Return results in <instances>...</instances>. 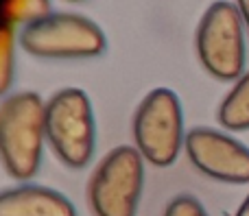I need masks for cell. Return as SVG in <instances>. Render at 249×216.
<instances>
[{
  "mask_svg": "<svg viewBox=\"0 0 249 216\" xmlns=\"http://www.w3.org/2000/svg\"><path fill=\"white\" fill-rule=\"evenodd\" d=\"M46 103L37 92L7 94L0 105V155L9 177L18 182L35 177L42 166L46 142Z\"/></svg>",
  "mask_w": 249,
  "mask_h": 216,
  "instance_id": "1",
  "label": "cell"
},
{
  "mask_svg": "<svg viewBox=\"0 0 249 216\" xmlns=\"http://www.w3.org/2000/svg\"><path fill=\"white\" fill-rule=\"evenodd\" d=\"M22 50L39 59H88L107 48L105 33L81 13L48 11L22 26L18 35Z\"/></svg>",
  "mask_w": 249,
  "mask_h": 216,
  "instance_id": "2",
  "label": "cell"
},
{
  "mask_svg": "<svg viewBox=\"0 0 249 216\" xmlns=\"http://www.w3.org/2000/svg\"><path fill=\"white\" fill-rule=\"evenodd\" d=\"M46 142L64 166L81 170L90 164L96 147L94 112L88 94L79 87H64L46 100Z\"/></svg>",
  "mask_w": 249,
  "mask_h": 216,
  "instance_id": "3",
  "label": "cell"
},
{
  "mask_svg": "<svg viewBox=\"0 0 249 216\" xmlns=\"http://www.w3.org/2000/svg\"><path fill=\"white\" fill-rule=\"evenodd\" d=\"M236 2H214L203 11L195 46L203 70L219 81L245 74V29Z\"/></svg>",
  "mask_w": 249,
  "mask_h": 216,
  "instance_id": "4",
  "label": "cell"
},
{
  "mask_svg": "<svg viewBox=\"0 0 249 216\" xmlns=\"http://www.w3.org/2000/svg\"><path fill=\"white\" fill-rule=\"evenodd\" d=\"M144 186V157L136 147H116L99 162L88 182L94 216H136Z\"/></svg>",
  "mask_w": 249,
  "mask_h": 216,
  "instance_id": "5",
  "label": "cell"
},
{
  "mask_svg": "<svg viewBox=\"0 0 249 216\" xmlns=\"http://www.w3.org/2000/svg\"><path fill=\"white\" fill-rule=\"evenodd\" d=\"M133 140L146 162L158 168L173 166L186 142L179 96L168 87H155L133 114Z\"/></svg>",
  "mask_w": 249,
  "mask_h": 216,
  "instance_id": "6",
  "label": "cell"
},
{
  "mask_svg": "<svg viewBox=\"0 0 249 216\" xmlns=\"http://www.w3.org/2000/svg\"><path fill=\"white\" fill-rule=\"evenodd\" d=\"M186 157L201 175L223 183H249V149L236 138L210 127L186 133Z\"/></svg>",
  "mask_w": 249,
  "mask_h": 216,
  "instance_id": "7",
  "label": "cell"
},
{
  "mask_svg": "<svg viewBox=\"0 0 249 216\" xmlns=\"http://www.w3.org/2000/svg\"><path fill=\"white\" fill-rule=\"evenodd\" d=\"M0 216H77V210L61 192L24 183L0 195Z\"/></svg>",
  "mask_w": 249,
  "mask_h": 216,
  "instance_id": "8",
  "label": "cell"
},
{
  "mask_svg": "<svg viewBox=\"0 0 249 216\" xmlns=\"http://www.w3.org/2000/svg\"><path fill=\"white\" fill-rule=\"evenodd\" d=\"M216 120L228 131H249V70L223 96Z\"/></svg>",
  "mask_w": 249,
  "mask_h": 216,
  "instance_id": "9",
  "label": "cell"
},
{
  "mask_svg": "<svg viewBox=\"0 0 249 216\" xmlns=\"http://www.w3.org/2000/svg\"><path fill=\"white\" fill-rule=\"evenodd\" d=\"M13 48H16V33H13V22L4 17L0 26V94L7 96L9 87L13 83Z\"/></svg>",
  "mask_w": 249,
  "mask_h": 216,
  "instance_id": "10",
  "label": "cell"
},
{
  "mask_svg": "<svg viewBox=\"0 0 249 216\" xmlns=\"http://www.w3.org/2000/svg\"><path fill=\"white\" fill-rule=\"evenodd\" d=\"M164 216H208V212L197 197L188 195V192H181V195L173 197L168 201Z\"/></svg>",
  "mask_w": 249,
  "mask_h": 216,
  "instance_id": "11",
  "label": "cell"
},
{
  "mask_svg": "<svg viewBox=\"0 0 249 216\" xmlns=\"http://www.w3.org/2000/svg\"><path fill=\"white\" fill-rule=\"evenodd\" d=\"M238 11H241V16H243V22H245V26H247V31H249V0H238Z\"/></svg>",
  "mask_w": 249,
  "mask_h": 216,
  "instance_id": "12",
  "label": "cell"
},
{
  "mask_svg": "<svg viewBox=\"0 0 249 216\" xmlns=\"http://www.w3.org/2000/svg\"><path fill=\"white\" fill-rule=\"evenodd\" d=\"M234 216H249V195L245 197V201L241 203V208L236 210V214Z\"/></svg>",
  "mask_w": 249,
  "mask_h": 216,
  "instance_id": "13",
  "label": "cell"
}]
</instances>
